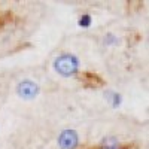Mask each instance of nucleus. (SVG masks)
Returning <instances> with one entry per match:
<instances>
[{"instance_id": "obj_6", "label": "nucleus", "mask_w": 149, "mask_h": 149, "mask_svg": "<svg viewBox=\"0 0 149 149\" xmlns=\"http://www.w3.org/2000/svg\"><path fill=\"white\" fill-rule=\"evenodd\" d=\"M78 24L81 27H90L91 24H93V17L90 15V14H84V15H81L79 17V21H78Z\"/></svg>"}, {"instance_id": "obj_3", "label": "nucleus", "mask_w": 149, "mask_h": 149, "mask_svg": "<svg viewBox=\"0 0 149 149\" xmlns=\"http://www.w3.org/2000/svg\"><path fill=\"white\" fill-rule=\"evenodd\" d=\"M57 145H58L60 149H78V146H79L78 131L72 130V128L63 130L57 137Z\"/></svg>"}, {"instance_id": "obj_5", "label": "nucleus", "mask_w": 149, "mask_h": 149, "mask_svg": "<svg viewBox=\"0 0 149 149\" xmlns=\"http://www.w3.org/2000/svg\"><path fill=\"white\" fill-rule=\"evenodd\" d=\"M106 95H107V98H109L110 104L113 106V107H118V106L121 104V94L109 91V93H106Z\"/></svg>"}, {"instance_id": "obj_2", "label": "nucleus", "mask_w": 149, "mask_h": 149, "mask_svg": "<svg viewBox=\"0 0 149 149\" xmlns=\"http://www.w3.org/2000/svg\"><path fill=\"white\" fill-rule=\"evenodd\" d=\"M15 93L17 95L21 98V100H26V102H30V100H34V98L39 95L40 93V88H39V84L33 79H22L15 86Z\"/></svg>"}, {"instance_id": "obj_1", "label": "nucleus", "mask_w": 149, "mask_h": 149, "mask_svg": "<svg viewBox=\"0 0 149 149\" xmlns=\"http://www.w3.org/2000/svg\"><path fill=\"white\" fill-rule=\"evenodd\" d=\"M54 70L63 78H73L79 73L81 69V61L79 58L72 54V52H63L55 57L52 63Z\"/></svg>"}, {"instance_id": "obj_4", "label": "nucleus", "mask_w": 149, "mask_h": 149, "mask_svg": "<svg viewBox=\"0 0 149 149\" xmlns=\"http://www.w3.org/2000/svg\"><path fill=\"white\" fill-rule=\"evenodd\" d=\"M102 149H121V142L115 136H106L100 143Z\"/></svg>"}, {"instance_id": "obj_7", "label": "nucleus", "mask_w": 149, "mask_h": 149, "mask_svg": "<svg viewBox=\"0 0 149 149\" xmlns=\"http://www.w3.org/2000/svg\"><path fill=\"white\" fill-rule=\"evenodd\" d=\"M103 43H104L106 46H113V45L118 43V37H116L115 34H112V33H107V34H104V37H103Z\"/></svg>"}]
</instances>
